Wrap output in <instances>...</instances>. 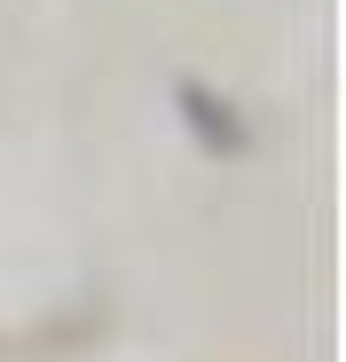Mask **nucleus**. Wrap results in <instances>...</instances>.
Listing matches in <instances>:
<instances>
[{"mask_svg":"<svg viewBox=\"0 0 346 362\" xmlns=\"http://www.w3.org/2000/svg\"><path fill=\"white\" fill-rule=\"evenodd\" d=\"M173 95H181V110H189V127H197V142L205 150H244V118L237 110H228L213 87H197V79H181V87H173Z\"/></svg>","mask_w":346,"mask_h":362,"instance_id":"1","label":"nucleus"}]
</instances>
